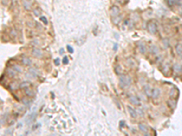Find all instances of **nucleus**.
Returning a JSON list of instances; mask_svg holds the SVG:
<instances>
[{
    "mask_svg": "<svg viewBox=\"0 0 182 136\" xmlns=\"http://www.w3.org/2000/svg\"><path fill=\"white\" fill-rule=\"evenodd\" d=\"M148 30H149V32L150 34H152V35H155V34L157 33V24L155 22L154 20H150L148 23Z\"/></svg>",
    "mask_w": 182,
    "mask_h": 136,
    "instance_id": "2",
    "label": "nucleus"
},
{
    "mask_svg": "<svg viewBox=\"0 0 182 136\" xmlns=\"http://www.w3.org/2000/svg\"><path fill=\"white\" fill-rule=\"evenodd\" d=\"M176 1L177 0H166V2H167L169 6H173L174 5L176 4Z\"/></svg>",
    "mask_w": 182,
    "mask_h": 136,
    "instance_id": "25",
    "label": "nucleus"
},
{
    "mask_svg": "<svg viewBox=\"0 0 182 136\" xmlns=\"http://www.w3.org/2000/svg\"><path fill=\"white\" fill-rule=\"evenodd\" d=\"M22 63H23V65H30L32 64V61H31V59L29 57L24 56V57L22 58Z\"/></svg>",
    "mask_w": 182,
    "mask_h": 136,
    "instance_id": "15",
    "label": "nucleus"
},
{
    "mask_svg": "<svg viewBox=\"0 0 182 136\" xmlns=\"http://www.w3.org/2000/svg\"><path fill=\"white\" fill-rule=\"evenodd\" d=\"M181 65L178 64V63H175L173 65V71L175 74H180L181 73Z\"/></svg>",
    "mask_w": 182,
    "mask_h": 136,
    "instance_id": "8",
    "label": "nucleus"
},
{
    "mask_svg": "<svg viewBox=\"0 0 182 136\" xmlns=\"http://www.w3.org/2000/svg\"><path fill=\"white\" fill-rule=\"evenodd\" d=\"M17 87H18V83H17V82H14L11 83V85H10V89L11 90H16Z\"/></svg>",
    "mask_w": 182,
    "mask_h": 136,
    "instance_id": "27",
    "label": "nucleus"
},
{
    "mask_svg": "<svg viewBox=\"0 0 182 136\" xmlns=\"http://www.w3.org/2000/svg\"><path fill=\"white\" fill-rule=\"evenodd\" d=\"M30 85H31V83L29 82H23L19 84V87L22 88V89H26V88H28Z\"/></svg>",
    "mask_w": 182,
    "mask_h": 136,
    "instance_id": "17",
    "label": "nucleus"
},
{
    "mask_svg": "<svg viewBox=\"0 0 182 136\" xmlns=\"http://www.w3.org/2000/svg\"><path fill=\"white\" fill-rule=\"evenodd\" d=\"M121 19H122V17H119V16H117V17H114L113 19H112V22L114 25H118L120 22H121Z\"/></svg>",
    "mask_w": 182,
    "mask_h": 136,
    "instance_id": "16",
    "label": "nucleus"
},
{
    "mask_svg": "<svg viewBox=\"0 0 182 136\" xmlns=\"http://www.w3.org/2000/svg\"><path fill=\"white\" fill-rule=\"evenodd\" d=\"M168 103H169V107L175 108L176 107V103H177V102L173 99H170L168 101Z\"/></svg>",
    "mask_w": 182,
    "mask_h": 136,
    "instance_id": "20",
    "label": "nucleus"
},
{
    "mask_svg": "<svg viewBox=\"0 0 182 136\" xmlns=\"http://www.w3.org/2000/svg\"><path fill=\"white\" fill-rule=\"evenodd\" d=\"M144 92H145V94L147 95L148 97H151V95H152V89H151V87L149 86V84H146L145 86H144Z\"/></svg>",
    "mask_w": 182,
    "mask_h": 136,
    "instance_id": "9",
    "label": "nucleus"
},
{
    "mask_svg": "<svg viewBox=\"0 0 182 136\" xmlns=\"http://www.w3.org/2000/svg\"><path fill=\"white\" fill-rule=\"evenodd\" d=\"M55 63H56V65H59V59L57 58V59L55 60Z\"/></svg>",
    "mask_w": 182,
    "mask_h": 136,
    "instance_id": "33",
    "label": "nucleus"
},
{
    "mask_svg": "<svg viewBox=\"0 0 182 136\" xmlns=\"http://www.w3.org/2000/svg\"><path fill=\"white\" fill-rule=\"evenodd\" d=\"M121 70H122V68H121V66H120L119 65H117L115 66V72H116L117 74H120Z\"/></svg>",
    "mask_w": 182,
    "mask_h": 136,
    "instance_id": "24",
    "label": "nucleus"
},
{
    "mask_svg": "<svg viewBox=\"0 0 182 136\" xmlns=\"http://www.w3.org/2000/svg\"><path fill=\"white\" fill-rule=\"evenodd\" d=\"M160 94H161V90L159 88H154L152 89V95H151V97L153 99H157L159 96H160Z\"/></svg>",
    "mask_w": 182,
    "mask_h": 136,
    "instance_id": "4",
    "label": "nucleus"
},
{
    "mask_svg": "<svg viewBox=\"0 0 182 136\" xmlns=\"http://www.w3.org/2000/svg\"><path fill=\"white\" fill-rule=\"evenodd\" d=\"M129 102L132 103V104H134V105H140V101H139V99H138L136 96H135V95H131V96L129 97Z\"/></svg>",
    "mask_w": 182,
    "mask_h": 136,
    "instance_id": "6",
    "label": "nucleus"
},
{
    "mask_svg": "<svg viewBox=\"0 0 182 136\" xmlns=\"http://www.w3.org/2000/svg\"><path fill=\"white\" fill-rule=\"evenodd\" d=\"M23 2V6L26 10H30L32 7V2L30 0H22Z\"/></svg>",
    "mask_w": 182,
    "mask_h": 136,
    "instance_id": "7",
    "label": "nucleus"
},
{
    "mask_svg": "<svg viewBox=\"0 0 182 136\" xmlns=\"http://www.w3.org/2000/svg\"><path fill=\"white\" fill-rule=\"evenodd\" d=\"M40 21H42L45 25H47V24H48V21H47V19H46V17H40Z\"/></svg>",
    "mask_w": 182,
    "mask_h": 136,
    "instance_id": "29",
    "label": "nucleus"
},
{
    "mask_svg": "<svg viewBox=\"0 0 182 136\" xmlns=\"http://www.w3.org/2000/svg\"><path fill=\"white\" fill-rule=\"evenodd\" d=\"M149 52H150V54H154V55H157L158 54V52H159V49H158V47H157V45H151L150 48H149Z\"/></svg>",
    "mask_w": 182,
    "mask_h": 136,
    "instance_id": "10",
    "label": "nucleus"
},
{
    "mask_svg": "<svg viewBox=\"0 0 182 136\" xmlns=\"http://www.w3.org/2000/svg\"><path fill=\"white\" fill-rule=\"evenodd\" d=\"M32 54L33 56H35L36 58H41L43 56V52L41 49H38V48H34L32 50Z\"/></svg>",
    "mask_w": 182,
    "mask_h": 136,
    "instance_id": "3",
    "label": "nucleus"
},
{
    "mask_svg": "<svg viewBox=\"0 0 182 136\" xmlns=\"http://www.w3.org/2000/svg\"><path fill=\"white\" fill-rule=\"evenodd\" d=\"M127 1H128V0H116L117 3L119 5H125L127 3Z\"/></svg>",
    "mask_w": 182,
    "mask_h": 136,
    "instance_id": "30",
    "label": "nucleus"
},
{
    "mask_svg": "<svg viewBox=\"0 0 182 136\" xmlns=\"http://www.w3.org/2000/svg\"><path fill=\"white\" fill-rule=\"evenodd\" d=\"M138 49H139L141 54H146V52H147V47H146V45L143 42H139V43H138Z\"/></svg>",
    "mask_w": 182,
    "mask_h": 136,
    "instance_id": "11",
    "label": "nucleus"
},
{
    "mask_svg": "<svg viewBox=\"0 0 182 136\" xmlns=\"http://www.w3.org/2000/svg\"><path fill=\"white\" fill-rule=\"evenodd\" d=\"M138 128H139V130H140L142 132H144V133H148V132H149V127L146 125V124H138Z\"/></svg>",
    "mask_w": 182,
    "mask_h": 136,
    "instance_id": "13",
    "label": "nucleus"
},
{
    "mask_svg": "<svg viewBox=\"0 0 182 136\" xmlns=\"http://www.w3.org/2000/svg\"><path fill=\"white\" fill-rule=\"evenodd\" d=\"M175 49H176V53L182 58V45L181 44H177Z\"/></svg>",
    "mask_w": 182,
    "mask_h": 136,
    "instance_id": "14",
    "label": "nucleus"
},
{
    "mask_svg": "<svg viewBox=\"0 0 182 136\" xmlns=\"http://www.w3.org/2000/svg\"><path fill=\"white\" fill-rule=\"evenodd\" d=\"M13 68L16 70L17 73H22V72H23V69H22V67H21L20 65H14Z\"/></svg>",
    "mask_w": 182,
    "mask_h": 136,
    "instance_id": "22",
    "label": "nucleus"
},
{
    "mask_svg": "<svg viewBox=\"0 0 182 136\" xmlns=\"http://www.w3.org/2000/svg\"><path fill=\"white\" fill-rule=\"evenodd\" d=\"M67 49H68V52H70L71 54H72V53L74 52V50L72 49V47H71V46H69V45H67Z\"/></svg>",
    "mask_w": 182,
    "mask_h": 136,
    "instance_id": "32",
    "label": "nucleus"
},
{
    "mask_svg": "<svg viewBox=\"0 0 182 136\" xmlns=\"http://www.w3.org/2000/svg\"><path fill=\"white\" fill-rule=\"evenodd\" d=\"M131 83H132V80H131V77L129 75L120 74L119 83L121 88H128V87H129L131 85Z\"/></svg>",
    "mask_w": 182,
    "mask_h": 136,
    "instance_id": "1",
    "label": "nucleus"
},
{
    "mask_svg": "<svg viewBox=\"0 0 182 136\" xmlns=\"http://www.w3.org/2000/svg\"><path fill=\"white\" fill-rule=\"evenodd\" d=\"M179 1H181V2H182V0H179Z\"/></svg>",
    "mask_w": 182,
    "mask_h": 136,
    "instance_id": "34",
    "label": "nucleus"
},
{
    "mask_svg": "<svg viewBox=\"0 0 182 136\" xmlns=\"http://www.w3.org/2000/svg\"><path fill=\"white\" fill-rule=\"evenodd\" d=\"M6 73H7V74H8L9 76H15V75L17 74V72H16V70H15L14 68H12V69H7V70H6Z\"/></svg>",
    "mask_w": 182,
    "mask_h": 136,
    "instance_id": "19",
    "label": "nucleus"
},
{
    "mask_svg": "<svg viewBox=\"0 0 182 136\" xmlns=\"http://www.w3.org/2000/svg\"><path fill=\"white\" fill-rule=\"evenodd\" d=\"M169 63H166L165 66H164V68H163V73H164L165 74H168V71H169Z\"/></svg>",
    "mask_w": 182,
    "mask_h": 136,
    "instance_id": "23",
    "label": "nucleus"
},
{
    "mask_svg": "<svg viewBox=\"0 0 182 136\" xmlns=\"http://www.w3.org/2000/svg\"><path fill=\"white\" fill-rule=\"evenodd\" d=\"M110 11H111V16L114 17H117V16L119 15L120 8L117 6H113L111 7V9H110Z\"/></svg>",
    "mask_w": 182,
    "mask_h": 136,
    "instance_id": "5",
    "label": "nucleus"
},
{
    "mask_svg": "<svg viewBox=\"0 0 182 136\" xmlns=\"http://www.w3.org/2000/svg\"><path fill=\"white\" fill-rule=\"evenodd\" d=\"M26 95H27V96H29V97H31V96L34 95V93L32 90H29L28 88H26Z\"/></svg>",
    "mask_w": 182,
    "mask_h": 136,
    "instance_id": "26",
    "label": "nucleus"
},
{
    "mask_svg": "<svg viewBox=\"0 0 182 136\" xmlns=\"http://www.w3.org/2000/svg\"><path fill=\"white\" fill-rule=\"evenodd\" d=\"M128 112H129V114H130V116L132 117V118H136V115H137V112L134 109V108H132L131 106H128Z\"/></svg>",
    "mask_w": 182,
    "mask_h": 136,
    "instance_id": "12",
    "label": "nucleus"
},
{
    "mask_svg": "<svg viewBox=\"0 0 182 136\" xmlns=\"http://www.w3.org/2000/svg\"><path fill=\"white\" fill-rule=\"evenodd\" d=\"M28 74H30L32 77H35V76H37V72L35 68H30L28 71Z\"/></svg>",
    "mask_w": 182,
    "mask_h": 136,
    "instance_id": "18",
    "label": "nucleus"
},
{
    "mask_svg": "<svg viewBox=\"0 0 182 136\" xmlns=\"http://www.w3.org/2000/svg\"><path fill=\"white\" fill-rule=\"evenodd\" d=\"M63 63H64V64H67V63H68V59H67L66 56H65V57L63 58Z\"/></svg>",
    "mask_w": 182,
    "mask_h": 136,
    "instance_id": "31",
    "label": "nucleus"
},
{
    "mask_svg": "<svg viewBox=\"0 0 182 136\" xmlns=\"http://www.w3.org/2000/svg\"><path fill=\"white\" fill-rule=\"evenodd\" d=\"M163 45H164L165 48H168V47H169V39L163 40Z\"/></svg>",
    "mask_w": 182,
    "mask_h": 136,
    "instance_id": "28",
    "label": "nucleus"
},
{
    "mask_svg": "<svg viewBox=\"0 0 182 136\" xmlns=\"http://www.w3.org/2000/svg\"><path fill=\"white\" fill-rule=\"evenodd\" d=\"M33 13H34V15H35V16L39 17V16L41 15L42 11H41V9H40V8H35L33 10Z\"/></svg>",
    "mask_w": 182,
    "mask_h": 136,
    "instance_id": "21",
    "label": "nucleus"
}]
</instances>
